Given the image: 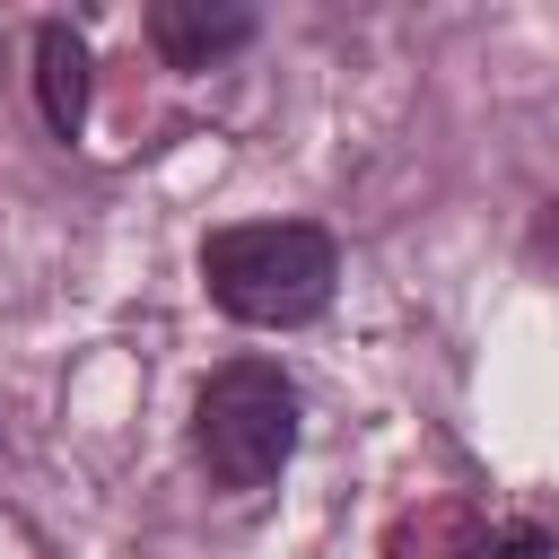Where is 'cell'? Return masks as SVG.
Wrapping results in <instances>:
<instances>
[{
    "mask_svg": "<svg viewBox=\"0 0 559 559\" xmlns=\"http://www.w3.org/2000/svg\"><path fill=\"white\" fill-rule=\"evenodd\" d=\"M332 280H341V245L314 218H245V227H210L201 236L210 306L253 323V332L314 323L332 306Z\"/></svg>",
    "mask_w": 559,
    "mask_h": 559,
    "instance_id": "cell-1",
    "label": "cell"
},
{
    "mask_svg": "<svg viewBox=\"0 0 559 559\" xmlns=\"http://www.w3.org/2000/svg\"><path fill=\"white\" fill-rule=\"evenodd\" d=\"M192 454L218 489H262L297 454V384L271 358H227L192 393Z\"/></svg>",
    "mask_w": 559,
    "mask_h": 559,
    "instance_id": "cell-2",
    "label": "cell"
},
{
    "mask_svg": "<svg viewBox=\"0 0 559 559\" xmlns=\"http://www.w3.org/2000/svg\"><path fill=\"white\" fill-rule=\"evenodd\" d=\"M148 44L175 70H210L218 52L253 44V9H236V0H157L148 9Z\"/></svg>",
    "mask_w": 559,
    "mask_h": 559,
    "instance_id": "cell-3",
    "label": "cell"
},
{
    "mask_svg": "<svg viewBox=\"0 0 559 559\" xmlns=\"http://www.w3.org/2000/svg\"><path fill=\"white\" fill-rule=\"evenodd\" d=\"M35 105H44L52 140H79V122H87V44H79L70 17L35 26Z\"/></svg>",
    "mask_w": 559,
    "mask_h": 559,
    "instance_id": "cell-4",
    "label": "cell"
},
{
    "mask_svg": "<svg viewBox=\"0 0 559 559\" xmlns=\"http://www.w3.org/2000/svg\"><path fill=\"white\" fill-rule=\"evenodd\" d=\"M480 559H559V542H550L542 524H507V533H498Z\"/></svg>",
    "mask_w": 559,
    "mask_h": 559,
    "instance_id": "cell-5",
    "label": "cell"
},
{
    "mask_svg": "<svg viewBox=\"0 0 559 559\" xmlns=\"http://www.w3.org/2000/svg\"><path fill=\"white\" fill-rule=\"evenodd\" d=\"M542 245H550V253H559V201H550V210H542Z\"/></svg>",
    "mask_w": 559,
    "mask_h": 559,
    "instance_id": "cell-6",
    "label": "cell"
}]
</instances>
